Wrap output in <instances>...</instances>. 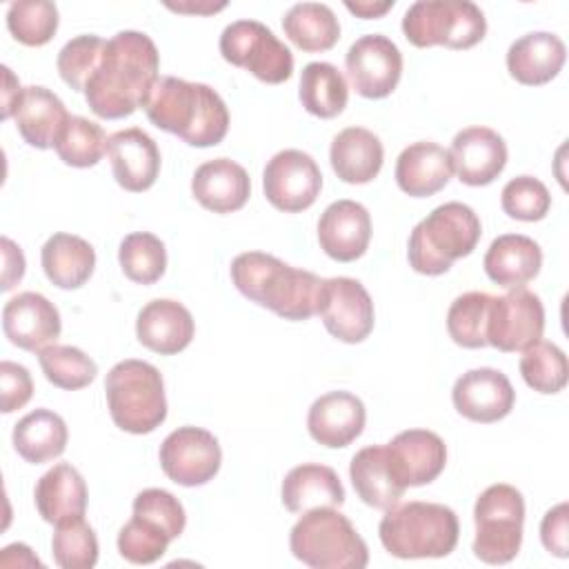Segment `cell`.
Here are the masks:
<instances>
[{
    "label": "cell",
    "instance_id": "6da1fadb",
    "mask_svg": "<svg viewBox=\"0 0 569 569\" xmlns=\"http://www.w3.org/2000/svg\"><path fill=\"white\" fill-rule=\"evenodd\" d=\"M160 69L153 40L142 31H118L107 40L102 58L84 87L89 109L104 120L131 116L144 104Z\"/></svg>",
    "mask_w": 569,
    "mask_h": 569
},
{
    "label": "cell",
    "instance_id": "7a4b0ae2",
    "mask_svg": "<svg viewBox=\"0 0 569 569\" xmlns=\"http://www.w3.org/2000/svg\"><path fill=\"white\" fill-rule=\"evenodd\" d=\"M158 129L191 147H216L229 131V109L218 91L202 82L160 76L142 104Z\"/></svg>",
    "mask_w": 569,
    "mask_h": 569
},
{
    "label": "cell",
    "instance_id": "3957f363",
    "mask_svg": "<svg viewBox=\"0 0 569 569\" xmlns=\"http://www.w3.org/2000/svg\"><path fill=\"white\" fill-rule=\"evenodd\" d=\"M236 289L251 302L284 320H307L318 313L325 278L296 269L271 253L244 251L231 262Z\"/></svg>",
    "mask_w": 569,
    "mask_h": 569
},
{
    "label": "cell",
    "instance_id": "277c9868",
    "mask_svg": "<svg viewBox=\"0 0 569 569\" xmlns=\"http://www.w3.org/2000/svg\"><path fill=\"white\" fill-rule=\"evenodd\" d=\"M378 533L382 547L396 558H445L458 545L460 525L451 507L413 500L389 507Z\"/></svg>",
    "mask_w": 569,
    "mask_h": 569
},
{
    "label": "cell",
    "instance_id": "5b68a950",
    "mask_svg": "<svg viewBox=\"0 0 569 569\" xmlns=\"http://www.w3.org/2000/svg\"><path fill=\"white\" fill-rule=\"evenodd\" d=\"M482 236L476 211L465 202H445L422 218L409 236V264L422 276H440L469 256Z\"/></svg>",
    "mask_w": 569,
    "mask_h": 569
},
{
    "label": "cell",
    "instance_id": "8992f818",
    "mask_svg": "<svg viewBox=\"0 0 569 569\" xmlns=\"http://www.w3.org/2000/svg\"><path fill=\"white\" fill-rule=\"evenodd\" d=\"M289 549L313 569H362L369 562L367 542L336 507L305 511L291 527Z\"/></svg>",
    "mask_w": 569,
    "mask_h": 569
},
{
    "label": "cell",
    "instance_id": "52a82bcc",
    "mask_svg": "<svg viewBox=\"0 0 569 569\" xmlns=\"http://www.w3.org/2000/svg\"><path fill=\"white\" fill-rule=\"evenodd\" d=\"M111 420L127 433H151L167 418L164 382L160 371L144 360H122L104 378Z\"/></svg>",
    "mask_w": 569,
    "mask_h": 569
},
{
    "label": "cell",
    "instance_id": "ba28073f",
    "mask_svg": "<svg viewBox=\"0 0 569 569\" xmlns=\"http://www.w3.org/2000/svg\"><path fill=\"white\" fill-rule=\"evenodd\" d=\"M405 38L420 49H471L487 33V20L469 0H418L402 18Z\"/></svg>",
    "mask_w": 569,
    "mask_h": 569
},
{
    "label": "cell",
    "instance_id": "9c48e42d",
    "mask_svg": "<svg viewBox=\"0 0 569 569\" xmlns=\"http://www.w3.org/2000/svg\"><path fill=\"white\" fill-rule=\"evenodd\" d=\"M476 538L471 551L487 565L511 562L522 545L525 498L505 482L487 487L473 507Z\"/></svg>",
    "mask_w": 569,
    "mask_h": 569
},
{
    "label": "cell",
    "instance_id": "30bf717a",
    "mask_svg": "<svg viewBox=\"0 0 569 569\" xmlns=\"http://www.w3.org/2000/svg\"><path fill=\"white\" fill-rule=\"evenodd\" d=\"M222 58L267 84H280L293 73V56L278 36L258 20H236L220 36Z\"/></svg>",
    "mask_w": 569,
    "mask_h": 569
},
{
    "label": "cell",
    "instance_id": "8fae6325",
    "mask_svg": "<svg viewBox=\"0 0 569 569\" xmlns=\"http://www.w3.org/2000/svg\"><path fill=\"white\" fill-rule=\"evenodd\" d=\"M545 331V307L540 298L516 287L505 296H493L487 320V345L498 351L513 353L525 351L542 338Z\"/></svg>",
    "mask_w": 569,
    "mask_h": 569
},
{
    "label": "cell",
    "instance_id": "7c38bea8",
    "mask_svg": "<svg viewBox=\"0 0 569 569\" xmlns=\"http://www.w3.org/2000/svg\"><path fill=\"white\" fill-rule=\"evenodd\" d=\"M160 467L169 480L182 487H200L213 480L222 451L218 438L202 427H178L160 445Z\"/></svg>",
    "mask_w": 569,
    "mask_h": 569
},
{
    "label": "cell",
    "instance_id": "4fadbf2b",
    "mask_svg": "<svg viewBox=\"0 0 569 569\" xmlns=\"http://www.w3.org/2000/svg\"><path fill=\"white\" fill-rule=\"evenodd\" d=\"M264 198L284 213L309 209L322 189V173L316 160L300 149L278 151L262 171Z\"/></svg>",
    "mask_w": 569,
    "mask_h": 569
},
{
    "label": "cell",
    "instance_id": "5bb4252c",
    "mask_svg": "<svg viewBox=\"0 0 569 569\" xmlns=\"http://www.w3.org/2000/svg\"><path fill=\"white\" fill-rule=\"evenodd\" d=\"M345 67L358 96L380 100L393 93L400 82L402 53L391 38L382 33H367L349 47Z\"/></svg>",
    "mask_w": 569,
    "mask_h": 569
},
{
    "label": "cell",
    "instance_id": "9a60e30c",
    "mask_svg": "<svg viewBox=\"0 0 569 569\" xmlns=\"http://www.w3.org/2000/svg\"><path fill=\"white\" fill-rule=\"evenodd\" d=\"M318 316L325 329L340 342H362L373 329V302L356 278H325Z\"/></svg>",
    "mask_w": 569,
    "mask_h": 569
},
{
    "label": "cell",
    "instance_id": "2e32d148",
    "mask_svg": "<svg viewBox=\"0 0 569 569\" xmlns=\"http://www.w3.org/2000/svg\"><path fill=\"white\" fill-rule=\"evenodd\" d=\"M451 400L456 411L471 422H498L507 418L516 405V391L509 378L491 367L465 371L453 389Z\"/></svg>",
    "mask_w": 569,
    "mask_h": 569
},
{
    "label": "cell",
    "instance_id": "e0dca14e",
    "mask_svg": "<svg viewBox=\"0 0 569 569\" xmlns=\"http://www.w3.org/2000/svg\"><path fill=\"white\" fill-rule=\"evenodd\" d=\"M2 329L11 345L24 351H42L56 345L62 322L56 305L42 293L22 291L4 305Z\"/></svg>",
    "mask_w": 569,
    "mask_h": 569
},
{
    "label": "cell",
    "instance_id": "ac0fdd59",
    "mask_svg": "<svg viewBox=\"0 0 569 569\" xmlns=\"http://www.w3.org/2000/svg\"><path fill=\"white\" fill-rule=\"evenodd\" d=\"M451 164L458 180L469 187L491 184L507 164V144L489 127H467L453 136Z\"/></svg>",
    "mask_w": 569,
    "mask_h": 569
},
{
    "label": "cell",
    "instance_id": "d6986e66",
    "mask_svg": "<svg viewBox=\"0 0 569 569\" xmlns=\"http://www.w3.org/2000/svg\"><path fill=\"white\" fill-rule=\"evenodd\" d=\"M107 158L116 182L131 191L140 193L153 187L160 173V149L156 140L140 127L122 129L109 136Z\"/></svg>",
    "mask_w": 569,
    "mask_h": 569
},
{
    "label": "cell",
    "instance_id": "ffe728a7",
    "mask_svg": "<svg viewBox=\"0 0 569 569\" xmlns=\"http://www.w3.org/2000/svg\"><path fill=\"white\" fill-rule=\"evenodd\" d=\"M371 240V216L356 200L331 202L318 220L320 249L338 260L353 262L365 256Z\"/></svg>",
    "mask_w": 569,
    "mask_h": 569
},
{
    "label": "cell",
    "instance_id": "44dd1931",
    "mask_svg": "<svg viewBox=\"0 0 569 569\" xmlns=\"http://www.w3.org/2000/svg\"><path fill=\"white\" fill-rule=\"evenodd\" d=\"M389 462L405 487H422L433 482L447 465L445 440L429 429L400 431L387 442Z\"/></svg>",
    "mask_w": 569,
    "mask_h": 569
},
{
    "label": "cell",
    "instance_id": "7402d4cb",
    "mask_svg": "<svg viewBox=\"0 0 569 569\" xmlns=\"http://www.w3.org/2000/svg\"><path fill=\"white\" fill-rule=\"evenodd\" d=\"M365 420L367 411L358 396L349 391H329L309 407L307 429L318 445L342 449L362 433Z\"/></svg>",
    "mask_w": 569,
    "mask_h": 569
},
{
    "label": "cell",
    "instance_id": "603a6c76",
    "mask_svg": "<svg viewBox=\"0 0 569 569\" xmlns=\"http://www.w3.org/2000/svg\"><path fill=\"white\" fill-rule=\"evenodd\" d=\"M193 333V316L178 300H151L140 309L136 318V336L140 345L160 356L180 353L191 345Z\"/></svg>",
    "mask_w": 569,
    "mask_h": 569
},
{
    "label": "cell",
    "instance_id": "cb8c5ba5",
    "mask_svg": "<svg viewBox=\"0 0 569 569\" xmlns=\"http://www.w3.org/2000/svg\"><path fill=\"white\" fill-rule=\"evenodd\" d=\"M193 198L213 213H231L247 204L251 180L242 164L229 158L202 162L191 178Z\"/></svg>",
    "mask_w": 569,
    "mask_h": 569
},
{
    "label": "cell",
    "instance_id": "d4e9b609",
    "mask_svg": "<svg viewBox=\"0 0 569 569\" xmlns=\"http://www.w3.org/2000/svg\"><path fill=\"white\" fill-rule=\"evenodd\" d=\"M567 60L565 42L549 31H531L511 42L507 51L509 76L527 87L553 80Z\"/></svg>",
    "mask_w": 569,
    "mask_h": 569
},
{
    "label": "cell",
    "instance_id": "484cf974",
    "mask_svg": "<svg viewBox=\"0 0 569 569\" xmlns=\"http://www.w3.org/2000/svg\"><path fill=\"white\" fill-rule=\"evenodd\" d=\"M453 164L449 149L420 140L405 147L396 160V182L400 191L411 198H427L438 193L451 180Z\"/></svg>",
    "mask_w": 569,
    "mask_h": 569
},
{
    "label": "cell",
    "instance_id": "4316f807",
    "mask_svg": "<svg viewBox=\"0 0 569 569\" xmlns=\"http://www.w3.org/2000/svg\"><path fill=\"white\" fill-rule=\"evenodd\" d=\"M482 267L489 280L500 287H525L540 273L542 249L529 236L505 233L489 244Z\"/></svg>",
    "mask_w": 569,
    "mask_h": 569
},
{
    "label": "cell",
    "instance_id": "83f0119b",
    "mask_svg": "<svg viewBox=\"0 0 569 569\" xmlns=\"http://www.w3.org/2000/svg\"><path fill=\"white\" fill-rule=\"evenodd\" d=\"M36 509L44 522L60 525L73 518H84L87 485L76 467L69 462L53 465L40 476L33 489Z\"/></svg>",
    "mask_w": 569,
    "mask_h": 569
},
{
    "label": "cell",
    "instance_id": "f1b7e54d",
    "mask_svg": "<svg viewBox=\"0 0 569 569\" xmlns=\"http://www.w3.org/2000/svg\"><path fill=\"white\" fill-rule=\"evenodd\" d=\"M16 129L29 147L49 149L71 118L64 102L47 87H24L13 109Z\"/></svg>",
    "mask_w": 569,
    "mask_h": 569
},
{
    "label": "cell",
    "instance_id": "f546056e",
    "mask_svg": "<svg viewBox=\"0 0 569 569\" xmlns=\"http://www.w3.org/2000/svg\"><path fill=\"white\" fill-rule=\"evenodd\" d=\"M349 478L358 498L373 509H389L400 502L407 487L398 480L387 445H369L360 449L349 465Z\"/></svg>",
    "mask_w": 569,
    "mask_h": 569
},
{
    "label": "cell",
    "instance_id": "4dcf8cb0",
    "mask_svg": "<svg viewBox=\"0 0 569 569\" xmlns=\"http://www.w3.org/2000/svg\"><path fill=\"white\" fill-rule=\"evenodd\" d=\"M329 160L342 182L367 184L380 173L385 149L373 131L365 127H347L331 140Z\"/></svg>",
    "mask_w": 569,
    "mask_h": 569
},
{
    "label": "cell",
    "instance_id": "1f68e13d",
    "mask_svg": "<svg viewBox=\"0 0 569 569\" xmlns=\"http://www.w3.org/2000/svg\"><path fill=\"white\" fill-rule=\"evenodd\" d=\"M282 505L291 513H305L318 507H340L345 489L338 473L327 465L305 462L293 467L282 480Z\"/></svg>",
    "mask_w": 569,
    "mask_h": 569
},
{
    "label": "cell",
    "instance_id": "d6a6232c",
    "mask_svg": "<svg viewBox=\"0 0 569 569\" xmlns=\"http://www.w3.org/2000/svg\"><path fill=\"white\" fill-rule=\"evenodd\" d=\"M42 271L60 289H80L93 273V247L73 233H53L40 251Z\"/></svg>",
    "mask_w": 569,
    "mask_h": 569
},
{
    "label": "cell",
    "instance_id": "836d02e7",
    "mask_svg": "<svg viewBox=\"0 0 569 569\" xmlns=\"http://www.w3.org/2000/svg\"><path fill=\"white\" fill-rule=\"evenodd\" d=\"M67 440V422L51 409H36L13 427V449L31 465H42L62 456Z\"/></svg>",
    "mask_w": 569,
    "mask_h": 569
},
{
    "label": "cell",
    "instance_id": "e575fe53",
    "mask_svg": "<svg viewBox=\"0 0 569 569\" xmlns=\"http://www.w3.org/2000/svg\"><path fill=\"white\" fill-rule=\"evenodd\" d=\"M284 36L302 51H329L340 40V22L331 7L320 2H298L282 18Z\"/></svg>",
    "mask_w": 569,
    "mask_h": 569
},
{
    "label": "cell",
    "instance_id": "d590c367",
    "mask_svg": "<svg viewBox=\"0 0 569 569\" xmlns=\"http://www.w3.org/2000/svg\"><path fill=\"white\" fill-rule=\"evenodd\" d=\"M298 98L311 116L329 120L345 111L349 87L345 76L331 62H309L300 73Z\"/></svg>",
    "mask_w": 569,
    "mask_h": 569
},
{
    "label": "cell",
    "instance_id": "8d00e7d4",
    "mask_svg": "<svg viewBox=\"0 0 569 569\" xmlns=\"http://www.w3.org/2000/svg\"><path fill=\"white\" fill-rule=\"evenodd\" d=\"M107 140L109 138L98 122L82 116H71L58 133L53 149L64 164L87 169L102 160L107 153Z\"/></svg>",
    "mask_w": 569,
    "mask_h": 569
},
{
    "label": "cell",
    "instance_id": "74e56055",
    "mask_svg": "<svg viewBox=\"0 0 569 569\" xmlns=\"http://www.w3.org/2000/svg\"><path fill=\"white\" fill-rule=\"evenodd\" d=\"M118 260L122 273L131 282L153 284L167 269V249L158 236L149 231H136L122 238Z\"/></svg>",
    "mask_w": 569,
    "mask_h": 569
},
{
    "label": "cell",
    "instance_id": "f35d334b",
    "mask_svg": "<svg viewBox=\"0 0 569 569\" xmlns=\"http://www.w3.org/2000/svg\"><path fill=\"white\" fill-rule=\"evenodd\" d=\"M491 298L485 291H467L458 296L447 311L449 338L465 349L487 347V320Z\"/></svg>",
    "mask_w": 569,
    "mask_h": 569
},
{
    "label": "cell",
    "instance_id": "ab89813d",
    "mask_svg": "<svg viewBox=\"0 0 569 569\" xmlns=\"http://www.w3.org/2000/svg\"><path fill=\"white\" fill-rule=\"evenodd\" d=\"M38 362L44 378L60 389L76 391L93 382L98 367L96 362L78 347L71 345H49L38 351Z\"/></svg>",
    "mask_w": 569,
    "mask_h": 569
},
{
    "label": "cell",
    "instance_id": "60d3db41",
    "mask_svg": "<svg viewBox=\"0 0 569 569\" xmlns=\"http://www.w3.org/2000/svg\"><path fill=\"white\" fill-rule=\"evenodd\" d=\"M520 373L525 382L538 393H558L569 378L567 356L560 347L547 340H538L522 351Z\"/></svg>",
    "mask_w": 569,
    "mask_h": 569
},
{
    "label": "cell",
    "instance_id": "b9f144b4",
    "mask_svg": "<svg viewBox=\"0 0 569 569\" xmlns=\"http://www.w3.org/2000/svg\"><path fill=\"white\" fill-rule=\"evenodd\" d=\"M7 27L20 44L42 47L58 31V7L49 0L11 2L7 11Z\"/></svg>",
    "mask_w": 569,
    "mask_h": 569
},
{
    "label": "cell",
    "instance_id": "7bdbcfd3",
    "mask_svg": "<svg viewBox=\"0 0 569 569\" xmlns=\"http://www.w3.org/2000/svg\"><path fill=\"white\" fill-rule=\"evenodd\" d=\"M51 551L62 569H91L98 562V538L84 518H73L56 525Z\"/></svg>",
    "mask_w": 569,
    "mask_h": 569
},
{
    "label": "cell",
    "instance_id": "ee69618b",
    "mask_svg": "<svg viewBox=\"0 0 569 569\" xmlns=\"http://www.w3.org/2000/svg\"><path fill=\"white\" fill-rule=\"evenodd\" d=\"M169 542L171 536L158 522L136 513L118 533V551L133 565H151L160 560Z\"/></svg>",
    "mask_w": 569,
    "mask_h": 569
},
{
    "label": "cell",
    "instance_id": "f6af8a7d",
    "mask_svg": "<svg viewBox=\"0 0 569 569\" xmlns=\"http://www.w3.org/2000/svg\"><path fill=\"white\" fill-rule=\"evenodd\" d=\"M104 40L93 33L76 36L71 38L58 53L56 67L60 78L73 89V91H84L91 73L96 71L102 51H104Z\"/></svg>",
    "mask_w": 569,
    "mask_h": 569
},
{
    "label": "cell",
    "instance_id": "bcb514c9",
    "mask_svg": "<svg viewBox=\"0 0 569 569\" xmlns=\"http://www.w3.org/2000/svg\"><path fill=\"white\" fill-rule=\"evenodd\" d=\"M502 211L522 222L542 220L549 213L551 196L549 189L533 176H516L511 178L500 193Z\"/></svg>",
    "mask_w": 569,
    "mask_h": 569
},
{
    "label": "cell",
    "instance_id": "7dc6e473",
    "mask_svg": "<svg viewBox=\"0 0 569 569\" xmlns=\"http://www.w3.org/2000/svg\"><path fill=\"white\" fill-rule=\"evenodd\" d=\"M133 513L156 520L160 527L167 529V533L173 540L184 531L187 525V516L180 500L173 493L156 487L140 491L133 498Z\"/></svg>",
    "mask_w": 569,
    "mask_h": 569
},
{
    "label": "cell",
    "instance_id": "c3c4849f",
    "mask_svg": "<svg viewBox=\"0 0 569 569\" xmlns=\"http://www.w3.org/2000/svg\"><path fill=\"white\" fill-rule=\"evenodd\" d=\"M0 407L2 413H11L16 409H22L31 396H33V380L27 367L11 362V360H2L0 365Z\"/></svg>",
    "mask_w": 569,
    "mask_h": 569
},
{
    "label": "cell",
    "instance_id": "681fc988",
    "mask_svg": "<svg viewBox=\"0 0 569 569\" xmlns=\"http://www.w3.org/2000/svg\"><path fill=\"white\" fill-rule=\"evenodd\" d=\"M567 525H569V507L567 502L556 505L549 509L540 522V540L545 549L558 558L569 556V538H567Z\"/></svg>",
    "mask_w": 569,
    "mask_h": 569
},
{
    "label": "cell",
    "instance_id": "f907efd6",
    "mask_svg": "<svg viewBox=\"0 0 569 569\" xmlns=\"http://www.w3.org/2000/svg\"><path fill=\"white\" fill-rule=\"evenodd\" d=\"M0 244H2V264H4L2 267V291H9L22 280L27 264H24L22 249L13 240H9L4 236L0 240Z\"/></svg>",
    "mask_w": 569,
    "mask_h": 569
},
{
    "label": "cell",
    "instance_id": "816d5d0a",
    "mask_svg": "<svg viewBox=\"0 0 569 569\" xmlns=\"http://www.w3.org/2000/svg\"><path fill=\"white\" fill-rule=\"evenodd\" d=\"M0 565L2 567H13V565H18V567H24V565L27 567H42V562L31 553V549L27 545H20V542L9 545V547L2 549Z\"/></svg>",
    "mask_w": 569,
    "mask_h": 569
},
{
    "label": "cell",
    "instance_id": "f5cc1de1",
    "mask_svg": "<svg viewBox=\"0 0 569 569\" xmlns=\"http://www.w3.org/2000/svg\"><path fill=\"white\" fill-rule=\"evenodd\" d=\"M2 71H4L2 118L7 120V118H11V116H13V109H16V104H18V98H20V93H22V87H20V82L13 78V73H11V69H9V67H2Z\"/></svg>",
    "mask_w": 569,
    "mask_h": 569
},
{
    "label": "cell",
    "instance_id": "db71d44e",
    "mask_svg": "<svg viewBox=\"0 0 569 569\" xmlns=\"http://www.w3.org/2000/svg\"><path fill=\"white\" fill-rule=\"evenodd\" d=\"M393 0H385V2H367V0H362V2H345V7L353 13V16H358V18H365V20H371V18H380V16H385L389 9H393Z\"/></svg>",
    "mask_w": 569,
    "mask_h": 569
}]
</instances>
